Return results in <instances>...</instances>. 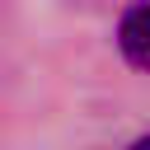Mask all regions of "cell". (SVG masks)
Returning a JSON list of instances; mask_svg holds the SVG:
<instances>
[{
	"instance_id": "1",
	"label": "cell",
	"mask_w": 150,
	"mask_h": 150,
	"mask_svg": "<svg viewBox=\"0 0 150 150\" xmlns=\"http://www.w3.org/2000/svg\"><path fill=\"white\" fill-rule=\"evenodd\" d=\"M117 47L127 56V66L136 70H150V0H136L122 23H117Z\"/></svg>"
},
{
	"instance_id": "2",
	"label": "cell",
	"mask_w": 150,
	"mask_h": 150,
	"mask_svg": "<svg viewBox=\"0 0 150 150\" xmlns=\"http://www.w3.org/2000/svg\"><path fill=\"white\" fill-rule=\"evenodd\" d=\"M131 150H150V136H141V141H136V145H131Z\"/></svg>"
}]
</instances>
